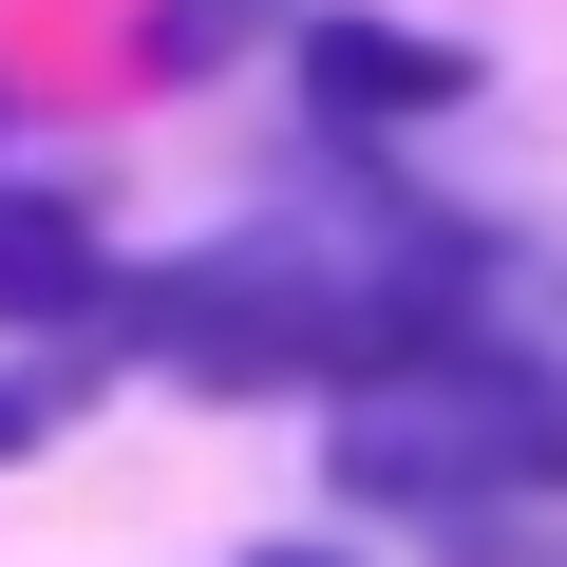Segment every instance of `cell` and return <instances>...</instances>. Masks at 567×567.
Returning <instances> with one entry per match:
<instances>
[{
  "label": "cell",
  "mask_w": 567,
  "mask_h": 567,
  "mask_svg": "<svg viewBox=\"0 0 567 567\" xmlns=\"http://www.w3.org/2000/svg\"><path fill=\"white\" fill-rule=\"evenodd\" d=\"M322 473H341L360 511H398V529H454V511H567V360H529L492 303H454L435 341H398V360L341 398Z\"/></svg>",
  "instance_id": "6da1fadb"
},
{
  "label": "cell",
  "mask_w": 567,
  "mask_h": 567,
  "mask_svg": "<svg viewBox=\"0 0 567 567\" xmlns=\"http://www.w3.org/2000/svg\"><path fill=\"white\" fill-rule=\"evenodd\" d=\"M76 398H95V341H76V360H0V473H20V454L76 416Z\"/></svg>",
  "instance_id": "277c9868"
},
{
  "label": "cell",
  "mask_w": 567,
  "mask_h": 567,
  "mask_svg": "<svg viewBox=\"0 0 567 567\" xmlns=\"http://www.w3.org/2000/svg\"><path fill=\"white\" fill-rule=\"evenodd\" d=\"M265 20H284V0H171V58H246Z\"/></svg>",
  "instance_id": "8992f818"
},
{
  "label": "cell",
  "mask_w": 567,
  "mask_h": 567,
  "mask_svg": "<svg viewBox=\"0 0 567 567\" xmlns=\"http://www.w3.org/2000/svg\"><path fill=\"white\" fill-rule=\"evenodd\" d=\"M246 567H341V548H246Z\"/></svg>",
  "instance_id": "52a82bcc"
},
{
  "label": "cell",
  "mask_w": 567,
  "mask_h": 567,
  "mask_svg": "<svg viewBox=\"0 0 567 567\" xmlns=\"http://www.w3.org/2000/svg\"><path fill=\"white\" fill-rule=\"evenodd\" d=\"M284 58H303V114H322L341 152H379V133H435V114H473V95H492V58H473V39L360 20V0H322V20H284Z\"/></svg>",
  "instance_id": "7a4b0ae2"
},
{
  "label": "cell",
  "mask_w": 567,
  "mask_h": 567,
  "mask_svg": "<svg viewBox=\"0 0 567 567\" xmlns=\"http://www.w3.org/2000/svg\"><path fill=\"white\" fill-rule=\"evenodd\" d=\"M0 322L20 341H95L114 322V246L76 189H0Z\"/></svg>",
  "instance_id": "3957f363"
},
{
  "label": "cell",
  "mask_w": 567,
  "mask_h": 567,
  "mask_svg": "<svg viewBox=\"0 0 567 567\" xmlns=\"http://www.w3.org/2000/svg\"><path fill=\"white\" fill-rule=\"evenodd\" d=\"M435 567H567V548H548V511H454Z\"/></svg>",
  "instance_id": "5b68a950"
}]
</instances>
